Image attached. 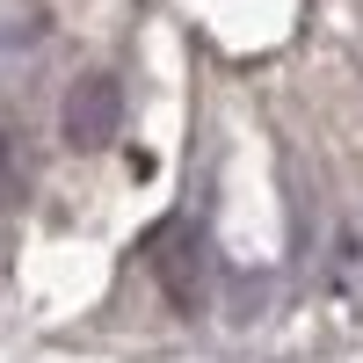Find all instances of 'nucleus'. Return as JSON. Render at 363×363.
<instances>
[{
	"instance_id": "obj_1",
	"label": "nucleus",
	"mask_w": 363,
	"mask_h": 363,
	"mask_svg": "<svg viewBox=\"0 0 363 363\" xmlns=\"http://www.w3.org/2000/svg\"><path fill=\"white\" fill-rule=\"evenodd\" d=\"M58 131H66L73 153H102V145H116V131H124V87H116V73H80L66 87Z\"/></svg>"
},
{
	"instance_id": "obj_3",
	"label": "nucleus",
	"mask_w": 363,
	"mask_h": 363,
	"mask_svg": "<svg viewBox=\"0 0 363 363\" xmlns=\"http://www.w3.org/2000/svg\"><path fill=\"white\" fill-rule=\"evenodd\" d=\"M0 196H22V174H15V145L0 138Z\"/></svg>"
},
{
	"instance_id": "obj_2",
	"label": "nucleus",
	"mask_w": 363,
	"mask_h": 363,
	"mask_svg": "<svg viewBox=\"0 0 363 363\" xmlns=\"http://www.w3.org/2000/svg\"><path fill=\"white\" fill-rule=\"evenodd\" d=\"M153 269H160V291L174 298L182 313H196V306H203V240H196L189 225H167V233H160Z\"/></svg>"
}]
</instances>
